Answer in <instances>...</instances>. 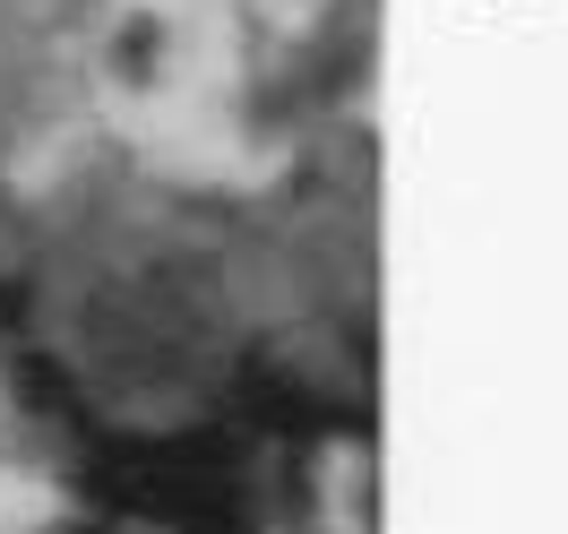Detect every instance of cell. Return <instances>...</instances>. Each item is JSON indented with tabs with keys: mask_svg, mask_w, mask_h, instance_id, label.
<instances>
[{
	"mask_svg": "<svg viewBox=\"0 0 568 534\" xmlns=\"http://www.w3.org/2000/svg\"><path fill=\"white\" fill-rule=\"evenodd\" d=\"M121 508H146L181 534H250L242 508H233V457L215 440H121L95 465Z\"/></svg>",
	"mask_w": 568,
	"mask_h": 534,
	"instance_id": "obj_1",
	"label": "cell"
}]
</instances>
